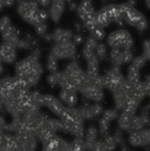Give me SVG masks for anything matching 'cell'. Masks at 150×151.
Returning <instances> with one entry per match:
<instances>
[{
    "label": "cell",
    "instance_id": "cell-1",
    "mask_svg": "<svg viewBox=\"0 0 150 151\" xmlns=\"http://www.w3.org/2000/svg\"><path fill=\"white\" fill-rule=\"evenodd\" d=\"M14 72L15 77L27 87H33L39 83L44 68L39 61V57L31 53L15 64Z\"/></svg>",
    "mask_w": 150,
    "mask_h": 151
},
{
    "label": "cell",
    "instance_id": "cell-2",
    "mask_svg": "<svg viewBox=\"0 0 150 151\" xmlns=\"http://www.w3.org/2000/svg\"><path fill=\"white\" fill-rule=\"evenodd\" d=\"M60 73V88H69L77 92L80 90L86 77V71L81 68L78 60L70 61Z\"/></svg>",
    "mask_w": 150,
    "mask_h": 151
},
{
    "label": "cell",
    "instance_id": "cell-3",
    "mask_svg": "<svg viewBox=\"0 0 150 151\" xmlns=\"http://www.w3.org/2000/svg\"><path fill=\"white\" fill-rule=\"evenodd\" d=\"M81 96L92 103H100L104 99V86L100 74H87L79 90Z\"/></svg>",
    "mask_w": 150,
    "mask_h": 151
},
{
    "label": "cell",
    "instance_id": "cell-4",
    "mask_svg": "<svg viewBox=\"0 0 150 151\" xmlns=\"http://www.w3.org/2000/svg\"><path fill=\"white\" fill-rule=\"evenodd\" d=\"M39 11L40 7L34 0H21L17 5V12L20 15V18L27 24L33 26L40 22Z\"/></svg>",
    "mask_w": 150,
    "mask_h": 151
},
{
    "label": "cell",
    "instance_id": "cell-5",
    "mask_svg": "<svg viewBox=\"0 0 150 151\" xmlns=\"http://www.w3.org/2000/svg\"><path fill=\"white\" fill-rule=\"evenodd\" d=\"M122 5H123V12H124V22L135 27L138 32H144L148 28L149 24L146 18L143 15V13L137 11L135 7L128 5L126 2Z\"/></svg>",
    "mask_w": 150,
    "mask_h": 151
},
{
    "label": "cell",
    "instance_id": "cell-6",
    "mask_svg": "<svg viewBox=\"0 0 150 151\" xmlns=\"http://www.w3.org/2000/svg\"><path fill=\"white\" fill-rule=\"evenodd\" d=\"M107 46L111 48H122V50H131L133 45V39L131 34L126 29H116L111 32L106 38Z\"/></svg>",
    "mask_w": 150,
    "mask_h": 151
},
{
    "label": "cell",
    "instance_id": "cell-7",
    "mask_svg": "<svg viewBox=\"0 0 150 151\" xmlns=\"http://www.w3.org/2000/svg\"><path fill=\"white\" fill-rule=\"evenodd\" d=\"M17 138V143L19 145L20 151H37L38 147V138L34 131L24 129L22 131L14 133Z\"/></svg>",
    "mask_w": 150,
    "mask_h": 151
},
{
    "label": "cell",
    "instance_id": "cell-8",
    "mask_svg": "<svg viewBox=\"0 0 150 151\" xmlns=\"http://www.w3.org/2000/svg\"><path fill=\"white\" fill-rule=\"evenodd\" d=\"M50 53L57 59H73L77 54V45L71 41L54 42L50 50Z\"/></svg>",
    "mask_w": 150,
    "mask_h": 151
},
{
    "label": "cell",
    "instance_id": "cell-9",
    "mask_svg": "<svg viewBox=\"0 0 150 151\" xmlns=\"http://www.w3.org/2000/svg\"><path fill=\"white\" fill-rule=\"evenodd\" d=\"M125 80L119 66H111L103 76H102V81L103 86L107 88L109 91H113L116 87H118L123 81Z\"/></svg>",
    "mask_w": 150,
    "mask_h": 151
},
{
    "label": "cell",
    "instance_id": "cell-10",
    "mask_svg": "<svg viewBox=\"0 0 150 151\" xmlns=\"http://www.w3.org/2000/svg\"><path fill=\"white\" fill-rule=\"evenodd\" d=\"M133 58L135 57L131 50L111 48L109 53V60L112 66H122L124 64H131Z\"/></svg>",
    "mask_w": 150,
    "mask_h": 151
},
{
    "label": "cell",
    "instance_id": "cell-11",
    "mask_svg": "<svg viewBox=\"0 0 150 151\" xmlns=\"http://www.w3.org/2000/svg\"><path fill=\"white\" fill-rule=\"evenodd\" d=\"M43 106L47 107L58 118H61L65 113V110H66V105L59 98H56L52 94H44L43 96Z\"/></svg>",
    "mask_w": 150,
    "mask_h": 151
},
{
    "label": "cell",
    "instance_id": "cell-12",
    "mask_svg": "<svg viewBox=\"0 0 150 151\" xmlns=\"http://www.w3.org/2000/svg\"><path fill=\"white\" fill-rule=\"evenodd\" d=\"M128 143L131 146H148L150 145V129L145 127L139 131H130Z\"/></svg>",
    "mask_w": 150,
    "mask_h": 151
},
{
    "label": "cell",
    "instance_id": "cell-13",
    "mask_svg": "<svg viewBox=\"0 0 150 151\" xmlns=\"http://www.w3.org/2000/svg\"><path fill=\"white\" fill-rule=\"evenodd\" d=\"M78 109H79L80 114L84 118V120H93V119L98 118L99 116H102L104 112L100 103H92V101L91 103H84Z\"/></svg>",
    "mask_w": 150,
    "mask_h": 151
},
{
    "label": "cell",
    "instance_id": "cell-14",
    "mask_svg": "<svg viewBox=\"0 0 150 151\" xmlns=\"http://www.w3.org/2000/svg\"><path fill=\"white\" fill-rule=\"evenodd\" d=\"M61 131H65L70 134H72L74 138H83L85 136L84 124L77 123V122H70L66 119H61Z\"/></svg>",
    "mask_w": 150,
    "mask_h": 151
},
{
    "label": "cell",
    "instance_id": "cell-15",
    "mask_svg": "<svg viewBox=\"0 0 150 151\" xmlns=\"http://www.w3.org/2000/svg\"><path fill=\"white\" fill-rule=\"evenodd\" d=\"M18 47L7 42H1L0 44V59L5 64H13L17 60V52Z\"/></svg>",
    "mask_w": 150,
    "mask_h": 151
},
{
    "label": "cell",
    "instance_id": "cell-16",
    "mask_svg": "<svg viewBox=\"0 0 150 151\" xmlns=\"http://www.w3.org/2000/svg\"><path fill=\"white\" fill-rule=\"evenodd\" d=\"M0 151H20L14 133L4 132L0 138Z\"/></svg>",
    "mask_w": 150,
    "mask_h": 151
},
{
    "label": "cell",
    "instance_id": "cell-17",
    "mask_svg": "<svg viewBox=\"0 0 150 151\" xmlns=\"http://www.w3.org/2000/svg\"><path fill=\"white\" fill-rule=\"evenodd\" d=\"M65 6H66V1L65 0H52L50 6H48V14L50 18L52 19V21L58 22L61 17L63 13L65 11Z\"/></svg>",
    "mask_w": 150,
    "mask_h": 151
},
{
    "label": "cell",
    "instance_id": "cell-18",
    "mask_svg": "<svg viewBox=\"0 0 150 151\" xmlns=\"http://www.w3.org/2000/svg\"><path fill=\"white\" fill-rule=\"evenodd\" d=\"M43 151H70V142L59 136H56L51 143L43 145Z\"/></svg>",
    "mask_w": 150,
    "mask_h": 151
},
{
    "label": "cell",
    "instance_id": "cell-19",
    "mask_svg": "<svg viewBox=\"0 0 150 151\" xmlns=\"http://www.w3.org/2000/svg\"><path fill=\"white\" fill-rule=\"evenodd\" d=\"M38 47H39V39L31 33H25L18 42V48L20 50L33 51L34 48H38Z\"/></svg>",
    "mask_w": 150,
    "mask_h": 151
},
{
    "label": "cell",
    "instance_id": "cell-20",
    "mask_svg": "<svg viewBox=\"0 0 150 151\" xmlns=\"http://www.w3.org/2000/svg\"><path fill=\"white\" fill-rule=\"evenodd\" d=\"M1 37H2V41L4 42H7V44H11V45H14L18 47V42L20 40V31L14 26H9L6 31H4L1 33Z\"/></svg>",
    "mask_w": 150,
    "mask_h": 151
},
{
    "label": "cell",
    "instance_id": "cell-21",
    "mask_svg": "<svg viewBox=\"0 0 150 151\" xmlns=\"http://www.w3.org/2000/svg\"><path fill=\"white\" fill-rule=\"evenodd\" d=\"M98 136H99V131L94 125H90L86 130H85V136H84V142L85 145L87 147L89 151H92V149L94 147V145L98 142Z\"/></svg>",
    "mask_w": 150,
    "mask_h": 151
},
{
    "label": "cell",
    "instance_id": "cell-22",
    "mask_svg": "<svg viewBox=\"0 0 150 151\" xmlns=\"http://www.w3.org/2000/svg\"><path fill=\"white\" fill-rule=\"evenodd\" d=\"M74 33L71 29L67 28H56L51 33V39L53 42H65V41H71L73 39Z\"/></svg>",
    "mask_w": 150,
    "mask_h": 151
},
{
    "label": "cell",
    "instance_id": "cell-23",
    "mask_svg": "<svg viewBox=\"0 0 150 151\" xmlns=\"http://www.w3.org/2000/svg\"><path fill=\"white\" fill-rule=\"evenodd\" d=\"M133 117H135V113L126 112V111H120V113H119V116L117 118L118 129L120 131H128V132H130Z\"/></svg>",
    "mask_w": 150,
    "mask_h": 151
},
{
    "label": "cell",
    "instance_id": "cell-24",
    "mask_svg": "<svg viewBox=\"0 0 150 151\" xmlns=\"http://www.w3.org/2000/svg\"><path fill=\"white\" fill-rule=\"evenodd\" d=\"M59 99H60L66 106H76V104L78 103L77 91L69 90V88H60Z\"/></svg>",
    "mask_w": 150,
    "mask_h": 151
},
{
    "label": "cell",
    "instance_id": "cell-25",
    "mask_svg": "<svg viewBox=\"0 0 150 151\" xmlns=\"http://www.w3.org/2000/svg\"><path fill=\"white\" fill-rule=\"evenodd\" d=\"M148 125H150V117H149V114H144V113H141L139 116L135 114L130 131H139V130L145 129Z\"/></svg>",
    "mask_w": 150,
    "mask_h": 151
},
{
    "label": "cell",
    "instance_id": "cell-26",
    "mask_svg": "<svg viewBox=\"0 0 150 151\" xmlns=\"http://www.w3.org/2000/svg\"><path fill=\"white\" fill-rule=\"evenodd\" d=\"M99 42H98V40L97 39H94L92 35H90V37H87L86 39H85V42H84V47H83V50H81V55H83V58L84 59H86L87 57H90V55H92V54H94L96 52V47H97V45H98Z\"/></svg>",
    "mask_w": 150,
    "mask_h": 151
},
{
    "label": "cell",
    "instance_id": "cell-27",
    "mask_svg": "<svg viewBox=\"0 0 150 151\" xmlns=\"http://www.w3.org/2000/svg\"><path fill=\"white\" fill-rule=\"evenodd\" d=\"M61 119H66L70 122H77V123H84V118L80 114L79 109L76 106H66L65 113L61 117Z\"/></svg>",
    "mask_w": 150,
    "mask_h": 151
},
{
    "label": "cell",
    "instance_id": "cell-28",
    "mask_svg": "<svg viewBox=\"0 0 150 151\" xmlns=\"http://www.w3.org/2000/svg\"><path fill=\"white\" fill-rule=\"evenodd\" d=\"M86 73L87 74H99V58L94 54L87 57L86 59Z\"/></svg>",
    "mask_w": 150,
    "mask_h": 151
},
{
    "label": "cell",
    "instance_id": "cell-29",
    "mask_svg": "<svg viewBox=\"0 0 150 151\" xmlns=\"http://www.w3.org/2000/svg\"><path fill=\"white\" fill-rule=\"evenodd\" d=\"M126 81L129 85H136L141 81L139 79V68L135 67L132 64H130V66L128 67V73H126Z\"/></svg>",
    "mask_w": 150,
    "mask_h": 151
},
{
    "label": "cell",
    "instance_id": "cell-30",
    "mask_svg": "<svg viewBox=\"0 0 150 151\" xmlns=\"http://www.w3.org/2000/svg\"><path fill=\"white\" fill-rule=\"evenodd\" d=\"M60 79H61V73L56 71V72H51L48 76H47V84L52 87L54 86H59L60 85Z\"/></svg>",
    "mask_w": 150,
    "mask_h": 151
},
{
    "label": "cell",
    "instance_id": "cell-31",
    "mask_svg": "<svg viewBox=\"0 0 150 151\" xmlns=\"http://www.w3.org/2000/svg\"><path fill=\"white\" fill-rule=\"evenodd\" d=\"M46 70L51 73V72H56L58 70V59L52 55L51 53H48L47 59H46Z\"/></svg>",
    "mask_w": 150,
    "mask_h": 151
},
{
    "label": "cell",
    "instance_id": "cell-32",
    "mask_svg": "<svg viewBox=\"0 0 150 151\" xmlns=\"http://www.w3.org/2000/svg\"><path fill=\"white\" fill-rule=\"evenodd\" d=\"M109 130H110V122H107L104 118H100L98 120V131H99V134L102 137H106L109 134Z\"/></svg>",
    "mask_w": 150,
    "mask_h": 151
},
{
    "label": "cell",
    "instance_id": "cell-33",
    "mask_svg": "<svg viewBox=\"0 0 150 151\" xmlns=\"http://www.w3.org/2000/svg\"><path fill=\"white\" fill-rule=\"evenodd\" d=\"M47 21H40L37 25H34V32L39 38H43L47 34Z\"/></svg>",
    "mask_w": 150,
    "mask_h": 151
},
{
    "label": "cell",
    "instance_id": "cell-34",
    "mask_svg": "<svg viewBox=\"0 0 150 151\" xmlns=\"http://www.w3.org/2000/svg\"><path fill=\"white\" fill-rule=\"evenodd\" d=\"M103 143H104L105 147H106L109 151H115V149H116L117 145H118V143H117L116 138L113 137V134H112V136H111V134H107L106 137H104V138H103Z\"/></svg>",
    "mask_w": 150,
    "mask_h": 151
},
{
    "label": "cell",
    "instance_id": "cell-35",
    "mask_svg": "<svg viewBox=\"0 0 150 151\" xmlns=\"http://www.w3.org/2000/svg\"><path fill=\"white\" fill-rule=\"evenodd\" d=\"M118 116H119V113H118L117 109H107V110H104V112L102 114V118H104V119H106L107 122L111 123L112 120L117 119Z\"/></svg>",
    "mask_w": 150,
    "mask_h": 151
},
{
    "label": "cell",
    "instance_id": "cell-36",
    "mask_svg": "<svg viewBox=\"0 0 150 151\" xmlns=\"http://www.w3.org/2000/svg\"><path fill=\"white\" fill-rule=\"evenodd\" d=\"M96 55L99 58V60H104L106 57H107V47L105 44L103 42H99L96 47Z\"/></svg>",
    "mask_w": 150,
    "mask_h": 151
},
{
    "label": "cell",
    "instance_id": "cell-37",
    "mask_svg": "<svg viewBox=\"0 0 150 151\" xmlns=\"http://www.w3.org/2000/svg\"><path fill=\"white\" fill-rule=\"evenodd\" d=\"M91 33V35L94 38V39H97L98 41L99 40H103L104 38H105V31H104V27H102V26H97L93 31H91L90 32Z\"/></svg>",
    "mask_w": 150,
    "mask_h": 151
},
{
    "label": "cell",
    "instance_id": "cell-38",
    "mask_svg": "<svg viewBox=\"0 0 150 151\" xmlns=\"http://www.w3.org/2000/svg\"><path fill=\"white\" fill-rule=\"evenodd\" d=\"M12 20L8 15H2L0 18V33H2L4 31H6L9 26H12Z\"/></svg>",
    "mask_w": 150,
    "mask_h": 151
},
{
    "label": "cell",
    "instance_id": "cell-39",
    "mask_svg": "<svg viewBox=\"0 0 150 151\" xmlns=\"http://www.w3.org/2000/svg\"><path fill=\"white\" fill-rule=\"evenodd\" d=\"M142 48H143V54L142 55L146 59V61H150V40L149 39L143 41Z\"/></svg>",
    "mask_w": 150,
    "mask_h": 151
},
{
    "label": "cell",
    "instance_id": "cell-40",
    "mask_svg": "<svg viewBox=\"0 0 150 151\" xmlns=\"http://www.w3.org/2000/svg\"><path fill=\"white\" fill-rule=\"evenodd\" d=\"M145 63H146V59H145L143 55H137V57H135L133 60L131 61V64H132L135 67L139 68V70L145 65Z\"/></svg>",
    "mask_w": 150,
    "mask_h": 151
},
{
    "label": "cell",
    "instance_id": "cell-41",
    "mask_svg": "<svg viewBox=\"0 0 150 151\" xmlns=\"http://www.w3.org/2000/svg\"><path fill=\"white\" fill-rule=\"evenodd\" d=\"M72 41H73L76 45H80V44H83V42H84V37H83V34H81V33H74Z\"/></svg>",
    "mask_w": 150,
    "mask_h": 151
},
{
    "label": "cell",
    "instance_id": "cell-42",
    "mask_svg": "<svg viewBox=\"0 0 150 151\" xmlns=\"http://www.w3.org/2000/svg\"><path fill=\"white\" fill-rule=\"evenodd\" d=\"M34 1H35L39 6H41V7L44 8V7H48L52 0H34Z\"/></svg>",
    "mask_w": 150,
    "mask_h": 151
},
{
    "label": "cell",
    "instance_id": "cell-43",
    "mask_svg": "<svg viewBox=\"0 0 150 151\" xmlns=\"http://www.w3.org/2000/svg\"><path fill=\"white\" fill-rule=\"evenodd\" d=\"M77 7H78V5H77L76 2H73L72 0L69 1V9H70V11H74V9L77 11Z\"/></svg>",
    "mask_w": 150,
    "mask_h": 151
},
{
    "label": "cell",
    "instance_id": "cell-44",
    "mask_svg": "<svg viewBox=\"0 0 150 151\" xmlns=\"http://www.w3.org/2000/svg\"><path fill=\"white\" fill-rule=\"evenodd\" d=\"M7 0H0V12L4 11L5 8H7Z\"/></svg>",
    "mask_w": 150,
    "mask_h": 151
},
{
    "label": "cell",
    "instance_id": "cell-45",
    "mask_svg": "<svg viewBox=\"0 0 150 151\" xmlns=\"http://www.w3.org/2000/svg\"><path fill=\"white\" fill-rule=\"evenodd\" d=\"M4 73V63L1 61V59H0V76Z\"/></svg>",
    "mask_w": 150,
    "mask_h": 151
},
{
    "label": "cell",
    "instance_id": "cell-46",
    "mask_svg": "<svg viewBox=\"0 0 150 151\" xmlns=\"http://www.w3.org/2000/svg\"><path fill=\"white\" fill-rule=\"evenodd\" d=\"M144 1H145V4H146L148 8H150V0H144Z\"/></svg>",
    "mask_w": 150,
    "mask_h": 151
},
{
    "label": "cell",
    "instance_id": "cell-47",
    "mask_svg": "<svg viewBox=\"0 0 150 151\" xmlns=\"http://www.w3.org/2000/svg\"><path fill=\"white\" fill-rule=\"evenodd\" d=\"M65 1H66V2H69V1H70V0H65Z\"/></svg>",
    "mask_w": 150,
    "mask_h": 151
},
{
    "label": "cell",
    "instance_id": "cell-48",
    "mask_svg": "<svg viewBox=\"0 0 150 151\" xmlns=\"http://www.w3.org/2000/svg\"><path fill=\"white\" fill-rule=\"evenodd\" d=\"M19 1H21V0H18V2H19Z\"/></svg>",
    "mask_w": 150,
    "mask_h": 151
}]
</instances>
